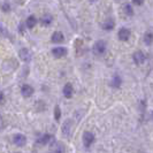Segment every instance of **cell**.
Masks as SVG:
<instances>
[{
  "instance_id": "13",
  "label": "cell",
  "mask_w": 153,
  "mask_h": 153,
  "mask_svg": "<svg viewBox=\"0 0 153 153\" xmlns=\"http://www.w3.org/2000/svg\"><path fill=\"white\" fill-rule=\"evenodd\" d=\"M36 17L33 15H30L28 19H27V21H25V24H27V27L29 28V29H32L35 25H36Z\"/></svg>"
},
{
  "instance_id": "7",
  "label": "cell",
  "mask_w": 153,
  "mask_h": 153,
  "mask_svg": "<svg viewBox=\"0 0 153 153\" xmlns=\"http://www.w3.org/2000/svg\"><path fill=\"white\" fill-rule=\"evenodd\" d=\"M134 62H135L136 65H142V63H144V62H145V55H144V53L140 52V51L135 52V53H134Z\"/></svg>"
},
{
  "instance_id": "9",
  "label": "cell",
  "mask_w": 153,
  "mask_h": 153,
  "mask_svg": "<svg viewBox=\"0 0 153 153\" xmlns=\"http://www.w3.org/2000/svg\"><path fill=\"white\" fill-rule=\"evenodd\" d=\"M21 93H22L23 97H30L31 94L33 93V88L31 86V85H28V84H24L21 88Z\"/></svg>"
},
{
  "instance_id": "3",
  "label": "cell",
  "mask_w": 153,
  "mask_h": 153,
  "mask_svg": "<svg viewBox=\"0 0 153 153\" xmlns=\"http://www.w3.org/2000/svg\"><path fill=\"white\" fill-rule=\"evenodd\" d=\"M50 151L52 153H63L65 152V146L62 145L60 142L54 140L50 145Z\"/></svg>"
},
{
  "instance_id": "5",
  "label": "cell",
  "mask_w": 153,
  "mask_h": 153,
  "mask_svg": "<svg viewBox=\"0 0 153 153\" xmlns=\"http://www.w3.org/2000/svg\"><path fill=\"white\" fill-rule=\"evenodd\" d=\"M20 58H21V60L24 62H29L31 61V59H32V53H31L30 50H28V48H22L21 51H20Z\"/></svg>"
},
{
  "instance_id": "8",
  "label": "cell",
  "mask_w": 153,
  "mask_h": 153,
  "mask_svg": "<svg viewBox=\"0 0 153 153\" xmlns=\"http://www.w3.org/2000/svg\"><path fill=\"white\" fill-rule=\"evenodd\" d=\"M52 54L55 58H62L65 55H67V48L65 47H55L52 50Z\"/></svg>"
},
{
  "instance_id": "15",
  "label": "cell",
  "mask_w": 153,
  "mask_h": 153,
  "mask_svg": "<svg viewBox=\"0 0 153 153\" xmlns=\"http://www.w3.org/2000/svg\"><path fill=\"white\" fill-rule=\"evenodd\" d=\"M52 21H53V17H52V15H50V14H46V15H44L42 17V24L43 25H50L52 23Z\"/></svg>"
},
{
  "instance_id": "16",
  "label": "cell",
  "mask_w": 153,
  "mask_h": 153,
  "mask_svg": "<svg viewBox=\"0 0 153 153\" xmlns=\"http://www.w3.org/2000/svg\"><path fill=\"white\" fill-rule=\"evenodd\" d=\"M121 83H122V81H121L120 76L113 77V79H112V86H114V88H119V86L121 85Z\"/></svg>"
},
{
  "instance_id": "12",
  "label": "cell",
  "mask_w": 153,
  "mask_h": 153,
  "mask_svg": "<svg viewBox=\"0 0 153 153\" xmlns=\"http://www.w3.org/2000/svg\"><path fill=\"white\" fill-rule=\"evenodd\" d=\"M63 35H62V32L60 31H56V32H54L53 35H52V42L53 43H62L63 42Z\"/></svg>"
},
{
  "instance_id": "14",
  "label": "cell",
  "mask_w": 153,
  "mask_h": 153,
  "mask_svg": "<svg viewBox=\"0 0 153 153\" xmlns=\"http://www.w3.org/2000/svg\"><path fill=\"white\" fill-rule=\"evenodd\" d=\"M51 138H52L51 135H47V134H46V135H43L42 137L39 138L38 140H37V143L40 144V145H45V144H47V143L51 140Z\"/></svg>"
},
{
  "instance_id": "22",
  "label": "cell",
  "mask_w": 153,
  "mask_h": 153,
  "mask_svg": "<svg viewBox=\"0 0 153 153\" xmlns=\"http://www.w3.org/2000/svg\"><path fill=\"white\" fill-rule=\"evenodd\" d=\"M134 2H135L136 5H138V6H139V5H142V4L144 2V0H134Z\"/></svg>"
},
{
  "instance_id": "4",
  "label": "cell",
  "mask_w": 153,
  "mask_h": 153,
  "mask_svg": "<svg viewBox=\"0 0 153 153\" xmlns=\"http://www.w3.org/2000/svg\"><path fill=\"white\" fill-rule=\"evenodd\" d=\"M94 142V135L90 131H85L83 134V144L85 147H89Z\"/></svg>"
},
{
  "instance_id": "1",
  "label": "cell",
  "mask_w": 153,
  "mask_h": 153,
  "mask_svg": "<svg viewBox=\"0 0 153 153\" xmlns=\"http://www.w3.org/2000/svg\"><path fill=\"white\" fill-rule=\"evenodd\" d=\"M106 43L104 42V40H98V42H96V44L93 45L92 47V51H93V53L96 54V55H100V54H102L105 51H106Z\"/></svg>"
},
{
  "instance_id": "23",
  "label": "cell",
  "mask_w": 153,
  "mask_h": 153,
  "mask_svg": "<svg viewBox=\"0 0 153 153\" xmlns=\"http://www.w3.org/2000/svg\"><path fill=\"white\" fill-rule=\"evenodd\" d=\"M4 99H5V97H4V93H0V104L4 101Z\"/></svg>"
},
{
  "instance_id": "19",
  "label": "cell",
  "mask_w": 153,
  "mask_h": 153,
  "mask_svg": "<svg viewBox=\"0 0 153 153\" xmlns=\"http://www.w3.org/2000/svg\"><path fill=\"white\" fill-rule=\"evenodd\" d=\"M60 116H61L60 107H59V106H55V108H54V117H55V120L59 121V120H60Z\"/></svg>"
},
{
  "instance_id": "2",
  "label": "cell",
  "mask_w": 153,
  "mask_h": 153,
  "mask_svg": "<svg viewBox=\"0 0 153 153\" xmlns=\"http://www.w3.org/2000/svg\"><path fill=\"white\" fill-rule=\"evenodd\" d=\"M71 124H73V121L70 119H67L65 122L62 123L61 126V132L63 134L65 137H69L70 132H71Z\"/></svg>"
},
{
  "instance_id": "18",
  "label": "cell",
  "mask_w": 153,
  "mask_h": 153,
  "mask_svg": "<svg viewBox=\"0 0 153 153\" xmlns=\"http://www.w3.org/2000/svg\"><path fill=\"white\" fill-rule=\"evenodd\" d=\"M144 43L146 45H151L152 44V32H147L145 33V37H144Z\"/></svg>"
},
{
  "instance_id": "17",
  "label": "cell",
  "mask_w": 153,
  "mask_h": 153,
  "mask_svg": "<svg viewBox=\"0 0 153 153\" xmlns=\"http://www.w3.org/2000/svg\"><path fill=\"white\" fill-rule=\"evenodd\" d=\"M104 29L105 30H112L113 28H114V21H112V20H108L106 22L104 23Z\"/></svg>"
},
{
  "instance_id": "21",
  "label": "cell",
  "mask_w": 153,
  "mask_h": 153,
  "mask_svg": "<svg viewBox=\"0 0 153 153\" xmlns=\"http://www.w3.org/2000/svg\"><path fill=\"white\" fill-rule=\"evenodd\" d=\"M0 36H7V29L4 27V24L0 22Z\"/></svg>"
},
{
  "instance_id": "11",
  "label": "cell",
  "mask_w": 153,
  "mask_h": 153,
  "mask_svg": "<svg viewBox=\"0 0 153 153\" xmlns=\"http://www.w3.org/2000/svg\"><path fill=\"white\" fill-rule=\"evenodd\" d=\"M63 96L66 98H71V96H73V85L70 83H67L63 86Z\"/></svg>"
},
{
  "instance_id": "20",
  "label": "cell",
  "mask_w": 153,
  "mask_h": 153,
  "mask_svg": "<svg viewBox=\"0 0 153 153\" xmlns=\"http://www.w3.org/2000/svg\"><path fill=\"white\" fill-rule=\"evenodd\" d=\"M124 13L129 16H131L134 14V9H132V7H131L130 5H126L124 6Z\"/></svg>"
},
{
  "instance_id": "6",
  "label": "cell",
  "mask_w": 153,
  "mask_h": 153,
  "mask_svg": "<svg viewBox=\"0 0 153 153\" xmlns=\"http://www.w3.org/2000/svg\"><path fill=\"white\" fill-rule=\"evenodd\" d=\"M13 142H14L17 146H24L25 143H27V138H25V136L22 135V134H17V135H15L14 138H13Z\"/></svg>"
},
{
  "instance_id": "10",
  "label": "cell",
  "mask_w": 153,
  "mask_h": 153,
  "mask_svg": "<svg viewBox=\"0 0 153 153\" xmlns=\"http://www.w3.org/2000/svg\"><path fill=\"white\" fill-rule=\"evenodd\" d=\"M129 37H130V30H129V29H127V28L120 29V31H119V38L121 39L122 42L128 40Z\"/></svg>"
}]
</instances>
